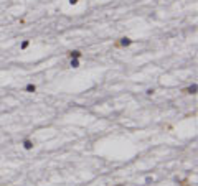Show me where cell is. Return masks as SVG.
<instances>
[{
  "mask_svg": "<svg viewBox=\"0 0 198 186\" xmlns=\"http://www.w3.org/2000/svg\"><path fill=\"white\" fill-rule=\"evenodd\" d=\"M131 44H132V40L127 38V36H124V38L117 40V41L114 43V46L116 48H127V46H131Z\"/></svg>",
  "mask_w": 198,
  "mask_h": 186,
  "instance_id": "1",
  "label": "cell"
},
{
  "mask_svg": "<svg viewBox=\"0 0 198 186\" xmlns=\"http://www.w3.org/2000/svg\"><path fill=\"white\" fill-rule=\"evenodd\" d=\"M22 145H23L25 150H33V147H35V143H33V140H31V139H25L22 142Z\"/></svg>",
  "mask_w": 198,
  "mask_h": 186,
  "instance_id": "2",
  "label": "cell"
},
{
  "mask_svg": "<svg viewBox=\"0 0 198 186\" xmlns=\"http://www.w3.org/2000/svg\"><path fill=\"white\" fill-rule=\"evenodd\" d=\"M196 89H198L196 84H192V86H188L187 89H183V92H185V94H190V96H195L196 94Z\"/></svg>",
  "mask_w": 198,
  "mask_h": 186,
  "instance_id": "3",
  "label": "cell"
},
{
  "mask_svg": "<svg viewBox=\"0 0 198 186\" xmlns=\"http://www.w3.org/2000/svg\"><path fill=\"white\" fill-rule=\"evenodd\" d=\"M68 56H70V59H79L83 56V53L79 50H73V51H70L68 53Z\"/></svg>",
  "mask_w": 198,
  "mask_h": 186,
  "instance_id": "4",
  "label": "cell"
},
{
  "mask_svg": "<svg viewBox=\"0 0 198 186\" xmlns=\"http://www.w3.org/2000/svg\"><path fill=\"white\" fill-rule=\"evenodd\" d=\"M25 91H27V92H36V86H35V84H27V86H25Z\"/></svg>",
  "mask_w": 198,
  "mask_h": 186,
  "instance_id": "5",
  "label": "cell"
},
{
  "mask_svg": "<svg viewBox=\"0 0 198 186\" xmlns=\"http://www.w3.org/2000/svg\"><path fill=\"white\" fill-rule=\"evenodd\" d=\"M177 183L180 186H190V180H178V178H177Z\"/></svg>",
  "mask_w": 198,
  "mask_h": 186,
  "instance_id": "6",
  "label": "cell"
},
{
  "mask_svg": "<svg viewBox=\"0 0 198 186\" xmlns=\"http://www.w3.org/2000/svg\"><path fill=\"white\" fill-rule=\"evenodd\" d=\"M28 46H30V41H28V40H23L22 44H20V50H27Z\"/></svg>",
  "mask_w": 198,
  "mask_h": 186,
  "instance_id": "7",
  "label": "cell"
},
{
  "mask_svg": "<svg viewBox=\"0 0 198 186\" xmlns=\"http://www.w3.org/2000/svg\"><path fill=\"white\" fill-rule=\"evenodd\" d=\"M70 66H71V68H74V69H76V68H79V59H71Z\"/></svg>",
  "mask_w": 198,
  "mask_h": 186,
  "instance_id": "8",
  "label": "cell"
},
{
  "mask_svg": "<svg viewBox=\"0 0 198 186\" xmlns=\"http://www.w3.org/2000/svg\"><path fill=\"white\" fill-rule=\"evenodd\" d=\"M153 92H155V89H153V87L152 89H147V96H152Z\"/></svg>",
  "mask_w": 198,
  "mask_h": 186,
  "instance_id": "9",
  "label": "cell"
},
{
  "mask_svg": "<svg viewBox=\"0 0 198 186\" xmlns=\"http://www.w3.org/2000/svg\"><path fill=\"white\" fill-rule=\"evenodd\" d=\"M152 181H153L152 176H147V178H145V183H152Z\"/></svg>",
  "mask_w": 198,
  "mask_h": 186,
  "instance_id": "10",
  "label": "cell"
},
{
  "mask_svg": "<svg viewBox=\"0 0 198 186\" xmlns=\"http://www.w3.org/2000/svg\"><path fill=\"white\" fill-rule=\"evenodd\" d=\"M78 2H79V0H70V3H71V5H76Z\"/></svg>",
  "mask_w": 198,
  "mask_h": 186,
  "instance_id": "11",
  "label": "cell"
},
{
  "mask_svg": "<svg viewBox=\"0 0 198 186\" xmlns=\"http://www.w3.org/2000/svg\"><path fill=\"white\" fill-rule=\"evenodd\" d=\"M114 186H126V184H114Z\"/></svg>",
  "mask_w": 198,
  "mask_h": 186,
  "instance_id": "12",
  "label": "cell"
}]
</instances>
